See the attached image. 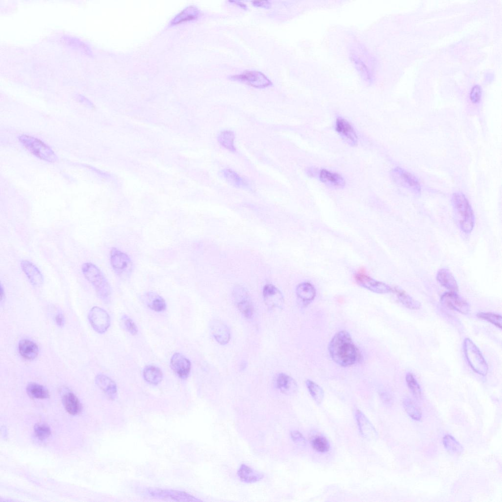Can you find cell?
<instances>
[{"mask_svg": "<svg viewBox=\"0 0 502 502\" xmlns=\"http://www.w3.org/2000/svg\"><path fill=\"white\" fill-rule=\"evenodd\" d=\"M328 349L332 360L340 366H351L358 360V349L350 334L345 330H340L333 336Z\"/></svg>", "mask_w": 502, "mask_h": 502, "instance_id": "6da1fadb", "label": "cell"}, {"mask_svg": "<svg viewBox=\"0 0 502 502\" xmlns=\"http://www.w3.org/2000/svg\"><path fill=\"white\" fill-rule=\"evenodd\" d=\"M81 269L83 275L92 285L99 298L105 303H108L111 299V288L101 271L90 262L84 263Z\"/></svg>", "mask_w": 502, "mask_h": 502, "instance_id": "7a4b0ae2", "label": "cell"}, {"mask_svg": "<svg viewBox=\"0 0 502 502\" xmlns=\"http://www.w3.org/2000/svg\"><path fill=\"white\" fill-rule=\"evenodd\" d=\"M452 201L460 228L466 233H470L474 226L475 217L468 200L463 194L457 192L452 195Z\"/></svg>", "mask_w": 502, "mask_h": 502, "instance_id": "3957f363", "label": "cell"}, {"mask_svg": "<svg viewBox=\"0 0 502 502\" xmlns=\"http://www.w3.org/2000/svg\"><path fill=\"white\" fill-rule=\"evenodd\" d=\"M19 140L26 150L38 158L49 162H54L57 160L52 150L40 139L29 135H21Z\"/></svg>", "mask_w": 502, "mask_h": 502, "instance_id": "277c9868", "label": "cell"}, {"mask_svg": "<svg viewBox=\"0 0 502 502\" xmlns=\"http://www.w3.org/2000/svg\"><path fill=\"white\" fill-rule=\"evenodd\" d=\"M463 350L466 359L473 370L481 376H486L488 367L482 353L469 338L463 341Z\"/></svg>", "mask_w": 502, "mask_h": 502, "instance_id": "5b68a950", "label": "cell"}, {"mask_svg": "<svg viewBox=\"0 0 502 502\" xmlns=\"http://www.w3.org/2000/svg\"><path fill=\"white\" fill-rule=\"evenodd\" d=\"M110 260L112 268L117 276L123 279L130 276L133 269V264L128 255L113 248L110 253Z\"/></svg>", "mask_w": 502, "mask_h": 502, "instance_id": "8992f818", "label": "cell"}, {"mask_svg": "<svg viewBox=\"0 0 502 502\" xmlns=\"http://www.w3.org/2000/svg\"><path fill=\"white\" fill-rule=\"evenodd\" d=\"M393 180L397 185L405 188L416 194L419 193L421 187L417 178L411 174L403 169L397 167L391 171Z\"/></svg>", "mask_w": 502, "mask_h": 502, "instance_id": "52a82bcc", "label": "cell"}, {"mask_svg": "<svg viewBox=\"0 0 502 502\" xmlns=\"http://www.w3.org/2000/svg\"><path fill=\"white\" fill-rule=\"evenodd\" d=\"M233 80L246 83L251 86L262 88L272 84L271 81L263 73L257 71H246L231 76Z\"/></svg>", "mask_w": 502, "mask_h": 502, "instance_id": "ba28073f", "label": "cell"}, {"mask_svg": "<svg viewBox=\"0 0 502 502\" xmlns=\"http://www.w3.org/2000/svg\"><path fill=\"white\" fill-rule=\"evenodd\" d=\"M146 491L150 496L158 499L172 500L177 502H198L201 501L183 491L154 488H150Z\"/></svg>", "mask_w": 502, "mask_h": 502, "instance_id": "9c48e42d", "label": "cell"}, {"mask_svg": "<svg viewBox=\"0 0 502 502\" xmlns=\"http://www.w3.org/2000/svg\"><path fill=\"white\" fill-rule=\"evenodd\" d=\"M88 319L93 329L99 333L106 332L110 325L109 314L105 310L98 306L93 307L90 310Z\"/></svg>", "mask_w": 502, "mask_h": 502, "instance_id": "30bf717a", "label": "cell"}, {"mask_svg": "<svg viewBox=\"0 0 502 502\" xmlns=\"http://www.w3.org/2000/svg\"><path fill=\"white\" fill-rule=\"evenodd\" d=\"M355 279L358 285L374 293L386 294L393 292V288L389 285L376 280L363 273L356 274Z\"/></svg>", "mask_w": 502, "mask_h": 502, "instance_id": "8fae6325", "label": "cell"}, {"mask_svg": "<svg viewBox=\"0 0 502 502\" xmlns=\"http://www.w3.org/2000/svg\"><path fill=\"white\" fill-rule=\"evenodd\" d=\"M233 296L235 304L240 312L247 319L252 318L254 313L251 299L247 291L241 287H236Z\"/></svg>", "mask_w": 502, "mask_h": 502, "instance_id": "7c38bea8", "label": "cell"}, {"mask_svg": "<svg viewBox=\"0 0 502 502\" xmlns=\"http://www.w3.org/2000/svg\"><path fill=\"white\" fill-rule=\"evenodd\" d=\"M441 301L447 307L463 314L470 311L469 304L454 292L444 293L441 298Z\"/></svg>", "mask_w": 502, "mask_h": 502, "instance_id": "4fadbf2b", "label": "cell"}, {"mask_svg": "<svg viewBox=\"0 0 502 502\" xmlns=\"http://www.w3.org/2000/svg\"><path fill=\"white\" fill-rule=\"evenodd\" d=\"M335 129L341 138L348 144L355 146L357 144V134L351 124L346 119L338 117L335 122Z\"/></svg>", "mask_w": 502, "mask_h": 502, "instance_id": "5bb4252c", "label": "cell"}, {"mask_svg": "<svg viewBox=\"0 0 502 502\" xmlns=\"http://www.w3.org/2000/svg\"><path fill=\"white\" fill-rule=\"evenodd\" d=\"M263 297L265 304L270 309L281 308L283 305L282 294L272 284H267L264 287Z\"/></svg>", "mask_w": 502, "mask_h": 502, "instance_id": "9a60e30c", "label": "cell"}, {"mask_svg": "<svg viewBox=\"0 0 502 502\" xmlns=\"http://www.w3.org/2000/svg\"><path fill=\"white\" fill-rule=\"evenodd\" d=\"M355 418L359 430L364 438L371 441L377 439L378 433L376 428L362 411H356Z\"/></svg>", "mask_w": 502, "mask_h": 502, "instance_id": "2e32d148", "label": "cell"}, {"mask_svg": "<svg viewBox=\"0 0 502 502\" xmlns=\"http://www.w3.org/2000/svg\"><path fill=\"white\" fill-rule=\"evenodd\" d=\"M170 365L172 370L181 378H186L190 372L191 364L189 360L180 353L171 357Z\"/></svg>", "mask_w": 502, "mask_h": 502, "instance_id": "e0dca14e", "label": "cell"}, {"mask_svg": "<svg viewBox=\"0 0 502 502\" xmlns=\"http://www.w3.org/2000/svg\"><path fill=\"white\" fill-rule=\"evenodd\" d=\"M210 327L213 336L219 344L225 345L228 342L230 334L225 324L220 320H214L210 323Z\"/></svg>", "mask_w": 502, "mask_h": 502, "instance_id": "ac0fdd59", "label": "cell"}, {"mask_svg": "<svg viewBox=\"0 0 502 502\" xmlns=\"http://www.w3.org/2000/svg\"><path fill=\"white\" fill-rule=\"evenodd\" d=\"M319 178L324 184L331 188L341 189L345 185V179L342 176L325 169L320 171Z\"/></svg>", "mask_w": 502, "mask_h": 502, "instance_id": "d6986e66", "label": "cell"}, {"mask_svg": "<svg viewBox=\"0 0 502 502\" xmlns=\"http://www.w3.org/2000/svg\"><path fill=\"white\" fill-rule=\"evenodd\" d=\"M21 266L23 272L33 286H39L43 284V276L33 264L27 260H23L21 262Z\"/></svg>", "mask_w": 502, "mask_h": 502, "instance_id": "ffe728a7", "label": "cell"}, {"mask_svg": "<svg viewBox=\"0 0 502 502\" xmlns=\"http://www.w3.org/2000/svg\"><path fill=\"white\" fill-rule=\"evenodd\" d=\"M276 385L283 393L291 394L296 392L298 386L295 380L284 373H279L276 377Z\"/></svg>", "mask_w": 502, "mask_h": 502, "instance_id": "44dd1931", "label": "cell"}, {"mask_svg": "<svg viewBox=\"0 0 502 502\" xmlns=\"http://www.w3.org/2000/svg\"><path fill=\"white\" fill-rule=\"evenodd\" d=\"M95 382L98 387L110 399H115L117 395V388L114 380L104 374H99L95 377Z\"/></svg>", "mask_w": 502, "mask_h": 502, "instance_id": "7402d4cb", "label": "cell"}, {"mask_svg": "<svg viewBox=\"0 0 502 502\" xmlns=\"http://www.w3.org/2000/svg\"><path fill=\"white\" fill-rule=\"evenodd\" d=\"M436 279L442 286L450 291L456 292L458 290L457 282L448 269L446 268L440 269L437 273Z\"/></svg>", "mask_w": 502, "mask_h": 502, "instance_id": "603a6c76", "label": "cell"}, {"mask_svg": "<svg viewBox=\"0 0 502 502\" xmlns=\"http://www.w3.org/2000/svg\"><path fill=\"white\" fill-rule=\"evenodd\" d=\"M62 403L66 410L70 414L76 415L81 410V404L77 397L72 392H64L62 397Z\"/></svg>", "mask_w": 502, "mask_h": 502, "instance_id": "cb8c5ba5", "label": "cell"}, {"mask_svg": "<svg viewBox=\"0 0 502 502\" xmlns=\"http://www.w3.org/2000/svg\"><path fill=\"white\" fill-rule=\"evenodd\" d=\"M18 350L21 355L27 360L36 358L39 352L36 344L29 339L21 340L19 343Z\"/></svg>", "mask_w": 502, "mask_h": 502, "instance_id": "d4e9b609", "label": "cell"}, {"mask_svg": "<svg viewBox=\"0 0 502 502\" xmlns=\"http://www.w3.org/2000/svg\"><path fill=\"white\" fill-rule=\"evenodd\" d=\"M144 299L147 306L155 311L161 312L166 308L165 301L155 292L146 293L144 296Z\"/></svg>", "mask_w": 502, "mask_h": 502, "instance_id": "484cf974", "label": "cell"}, {"mask_svg": "<svg viewBox=\"0 0 502 502\" xmlns=\"http://www.w3.org/2000/svg\"><path fill=\"white\" fill-rule=\"evenodd\" d=\"M238 475L242 481L246 483L255 482L263 477L261 473L244 464L240 466L238 471Z\"/></svg>", "mask_w": 502, "mask_h": 502, "instance_id": "4316f807", "label": "cell"}, {"mask_svg": "<svg viewBox=\"0 0 502 502\" xmlns=\"http://www.w3.org/2000/svg\"><path fill=\"white\" fill-rule=\"evenodd\" d=\"M296 294L303 302H309L314 299L316 291L312 284L305 282L299 284L297 286Z\"/></svg>", "mask_w": 502, "mask_h": 502, "instance_id": "83f0119b", "label": "cell"}, {"mask_svg": "<svg viewBox=\"0 0 502 502\" xmlns=\"http://www.w3.org/2000/svg\"><path fill=\"white\" fill-rule=\"evenodd\" d=\"M145 380L148 383L153 385L159 383L163 379V373L161 370L155 366L148 365L145 367L143 372Z\"/></svg>", "mask_w": 502, "mask_h": 502, "instance_id": "f1b7e54d", "label": "cell"}, {"mask_svg": "<svg viewBox=\"0 0 502 502\" xmlns=\"http://www.w3.org/2000/svg\"><path fill=\"white\" fill-rule=\"evenodd\" d=\"M392 292L396 294L399 301L407 308L414 310L420 308L421 303L410 296L403 290L397 288H393Z\"/></svg>", "mask_w": 502, "mask_h": 502, "instance_id": "f546056e", "label": "cell"}, {"mask_svg": "<svg viewBox=\"0 0 502 502\" xmlns=\"http://www.w3.org/2000/svg\"><path fill=\"white\" fill-rule=\"evenodd\" d=\"M223 175L226 181L232 186L237 188H246L248 186L247 182L235 171L226 169L223 171Z\"/></svg>", "mask_w": 502, "mask_h": 502, "instance_id": "4dcf8cb0", "label": "cell"}, {"mask_svg": "<svg viewBox=\"0 0 502 502\" xmlns=\"http://www.w3.org/2000/svg\"><path fill=\"white\" fill-rule=\"evenodd\" d=\"M27 394L31 398L36 399H47L49 397V392L44 386L35 382H31L26 386Z\"/></svg>", "mask_w": 502, "mask_h": 502, "instance_id": "1f68e13d", "label": "cell"}, {"mask_svg": "<svg viewBox=\"0 0 502 502\" xmlns=\"http://www.w3.org/2000/svg\"><path fill=\"white\" fill-rule=\"evenodd\" d=\"M443 443L446 449L451 454L459 455L463 452L461 445L452 435L448 434L445 436Z\"/></svg>", "mask_w": 502, "mask_h": 502, "instance_id": "d6a6232c", "label": "cell"}, {"mask_svg": "<svg viewBox=\"0 0 502 502\" xmlns=\"http://www.w3.org/2000/svg\"><path fill=\"white\" fill-rule=\"evenodd\" d=\"M234 135L230 130H224L220 133L218 136L219 144L230 151L234 152L236 149L234 145Z\"/></svg>", "mask_w": 502, "mask_h": 502, "instance_id": "836d02e7", "label": "cell"}, {"mask_svg": "<svg viewBox=\"0 0 502 502\" xmlns=\"http://www.w3.org/2000/svg\"><path fill=\"white\" fill-rule=\"evenodd\" d=\"M199 12L197 8L194 6H189L180 12L172 21V24H176L181 22L196 19L199 15Z\"/></svg>", "mask_w": 502, "mask_h": 502, "instance_id": "e575fe53", "label": "cell"}, {"mask_svg": "<svg viewBox=\"0 0 502 502\" xmlns=\"http://www.w3.org/2000/svg\"><path fill=\"white\" fill-rule=\"evenodd\" d=\"M305 384L314 401L318 404H321L324 397V392L322 387L310 379H306Z\"/></svg>", "mask_w": 502, "mask_h": 502, "instance_id": "d590c367", "label": "cell"}, {"mask_svg": "<svg viewBox=\"0 0 502 502\" xmlns=\"http://www.w3.org/2000/svg\"><path fill=\"white\" fill-rule=\"evenodd\" d=\"M403 405L405 411L412 419L416 421L421 420V411L413 401L409 398H406L403 401Z\"/></svg>", "mask_w": 502, "mask_h": 502, "instance_id": "8d00e7d4", "label": "cell"}, {"mask_svg": "<svg viewBox=\"0 0 502 502\" xmlns=\"http://www.w3.org/2000/svg\"><path fill=\"white\" fill-rule=\"evenodd\" d=\"M311 444L312 448L319 452H326L330 449L328 440L326 437L322 435H317L312 438Z\"/></svg>", "mask_w": 502, "mask_h": 502, "instance_id": "74e56055", "label": "cell"}, {"mask_svg": "<svg viewBox=\"0 0 502 502\" xmlns=\"http://www.w3.org/2000/svg\"><path fill=\"white\" fill-rule=\"evenodd\" d=\"M405 379L407 386L413 395L416 398H420L422 396L421 389L413 375L408 373L406 375Z\"/></svg>", "mask_w": 502, "mask_h": 502, "instance_id": "f35d334b", "label": "cell"}, {"mask_svg": "<svg viewBox=\"0 0 502 502\" xmlns=\"http://www.w3.org/2000/svg\"><path fill=\"white\" fill-rule=\"evenodd\" d=\"M477 316L502 328V319L500 315L492 312H480L477 314Z\"/></svg>", "mask_w": 502, "mask_h": 502, "instance_id": "ab89813d", "label": "cell"}, {"mask_svg": "<svg viewBox=\"0 0 502 502\" xmlns=\"http://www.w3.org/2000/svg\"><path fill=\"white\" fill-rule=\"evenodd\" d=\"M35 435L40 440L48 438L51 434L50 427L45 424H37L34 427Z\"/></svg>", "mask_w": 502, "mask_h": 502, "instance_id": "60d3db41", "label": "cell"}, {"mask_svg": "<svg viewBox=\"0 0 502 502\" xmlns=\"http://www.w3.org/2000/svg\"><path fill=\"white\" fill-rule=\"evenodd\" d=\"M125 328L133 335L138 333V328L133 320L126 315H124L122 318Z\"/></svg>", "mask_w": 502, "mask_h": 502, "instance_id": "b9f144b4", "label": "cell"}, {"mask_svg": "<svg viewBox=\"0 0 502 502\" xmlns=\"http://www.w3.org/2000/svg\"><path fill=\"white\" fill-rule=\"evenodd\" d=\"M481 95V89L480 87L478 85L474 86L470 94L471 101L474 103L478 102L480 99Z\"/></svg>", "mask_w": 502, "mask_h": 502, "instance_id": "7bdbcfd3", "label": "cell"}, {"mask_svg": "<svg viewBox=\"0 0 502 502\" xmlns=\"http://www.w3.org/2000/svg\"><path fill=\"white\" fill-rule=\"evenodd\" d=\"M290 436L292 440L296 444L300 445H305L306 440L302 434L298 431H291Z\"/></svg>", "mask_w": 502, "mask_h": 502, "instance_id": "ee69618b", "label": "cell"}, {"mask_svg": "<svg viewBox=\"0 0 502 502\" xmlns=\"http://www.w3.org/2000/svg\"><path fill=\"white\" fill-rule=\"evenodd\" d=\"M252 4L257 7H269L270 6V3L268 0H256L252 1Z\"/></svg>", "mask_w": 502, "mask_h": 502, "instance_id": "f6af8a7d", "label": "cell"}, {"mask_svg": "<svg viewBox=\"0 0 502 502\" xmlns=\"http://www.w3.org/2000/svg\"><path fill=\"white\" fill-rule=\"evenodd\" d=\"M55 321L58 326H62L64 324V317L62 314H57L55 316Z\"/></svg>", "mask_w": 502, "mask_h": 502, "instance_id": "bcb514c9", "label": "cell"}, {"mask_svg": "<svg viewBox=\"0 0 502 502\" xmlns=\"http://www.w3.org/2000/svg\"><path fill=\"white\" fill-rule=\"evenodd\" d=\"M4 297V291L2 285L0 286V301H2Z\"/></svg>", "mask_w": 502, "mask_h": 502, "instance_id": "7dc6e473", "label": "cell"}, {"mask_svg": "<svg viewBox=\"0 0 502 502\" xmlns=\"http://www.w3.org/2000/svg\"><path fill=\"white\" fill-rule=\"evenodd\" d=\"M234 2L235 3H236L237 4H238L239 5H240L241 7H243V8H245V7H246V5L244 3H241L240 1H234Z\"/></svg>", "mask_w": 502, "mask_h": 502, "instance_id": "c3c4849f", "label": "cell"}]
</instances>
